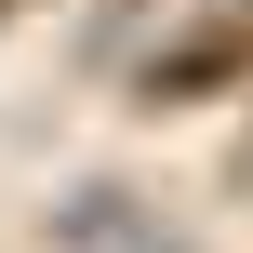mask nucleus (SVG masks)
<instances>
[{
    "mask_svg": "<svg viewBox=\"0 0 253 253\" xmlns=\"http://www.w3.org/2000/svg\"><path fill=\"white\" fill-rule=\"evenodd\" d=\"M120 13H147V0H120Z\"/></svg>",
    "mask_w": 253,
    "mask_h": 253,
    "instance_id": "f03ea898",
    "label": "nucleus"
},
{
    "mask_svg": "<svg viewBox=\"0 0 253 253\" xmlns=\"http://www.w3.org/2000/svg\"><path fill=\"white\" fill-rule=\"evenodd\" d=\"M227 80H253V0H213L200 27H173V40L133 67V107H147V120H173V107H213Z\"/></svg>",
    "mask_w": 253,
    "mask_h": 253,
    "instance_id": "f257e3e1",
    "label": "nucleus"
}]
</instances>
